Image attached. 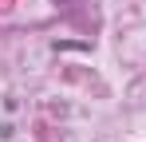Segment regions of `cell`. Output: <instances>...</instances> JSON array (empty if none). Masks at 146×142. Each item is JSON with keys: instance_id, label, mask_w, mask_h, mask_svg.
Wrapping results in <instances>:
<instances>
[{"instance_id": "obj_1", "label": "cell", "mask_w": 146, "mask_h": 142, "mask_svg": "<svg viewBox=\"0 0 146 142\" xmlns=\"http://www.w3.org/2000/svg\"><path fill=\"white\" fill-rule=\"evenodd\" d=\"M59 4H63V0H59Z\"/></svg>"}]
</instances>
